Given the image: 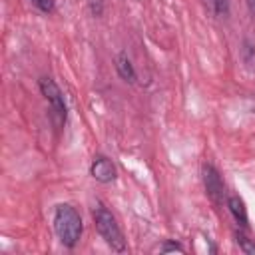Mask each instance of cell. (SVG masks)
<instances>
[{
	"label": "cell",
	"mask_w": 255,
	"mask_h": 255,
	"mask_svg": "<svg viewBox=\"0 0 255 255\" xmlns=\"http://www.w3.org/2000/svg\"><path fill=\"white\" fill-rule=\"evenodd\" d=\"M54 229L64 247L74 249L82 239V217L70 203H60L54 211Z\"/></svg>",
	"instance_id": "obj_1"
},
{
	"label": "cell",
	"mask_w": 255,
	"mask_h": 255,
	"mask_svg": "<svg viewBox=\"0 0 255 255\" xmlns=\"http://www.w3.org/2000/svg\"><path fill=\"white\" fill-rule=\"evenodd\" d=\"M92 215H94V221H96V229H98V233L104 237V241H106L114 251H118V253L126 251L124 233H122V229H120L116 217L110 213V209L104 207L102 203H98V205L94 207Z\"/></svg>",
	"instance_id": "obj_2"
},
{
	"label": "cell",
	"mask_w": 255,
	"mask_h": 255,
	"mask_svg": "<svg viewBox=\"0 0 255 255\" xmlns=\"http://www.w3.org/2000/svg\"><path fill=\"white\" fill-rule=\"evenodd\" d=\"M38 86H40L42 96H44L46 102L50 104L52 120L56 122V126H62V124L66 122V102H64V96H62L58 84H56L52 78H40Z\"/></svg>",
	"instance_id": "obj_3"
},
{
	"label": "cell",
	"mask_w": 255,
	"mask_h": 255,
	"mask_svg": "<svg viewBox=\"0 0 255 255\" xmlns=\"http://www.w3.org/2000/svg\"><path fill=\"white\" fill-rule=\"evenodd\" d=\"M201 173H203V185H205L207 197L215 205H221L223 203V197H225V187H223V181H221L219 171L215 169L213 163H203Z\"/></svg>",
	"instance_id": "obj_4"
},
{
	"label": "cell",
	"mask_w": 255,
	"mask_h": 255,
	"mask_svg": "<svg viewBox=\"0 0 255 255\" xmlns=\"http://www.w3.org/2000/svg\"><path fill=\"white\" fill-rule=\"evenodd\" d=\"M90 173L100 183H112L116 179V165H114V161L110 157L98 155L90 165Z\"/></svg>",
	"instance_id": "obj_5"
},
{
	"label": "cell",
	"mask_w": 255,
	"mask_h": 255,
	"mask_svg": "<svg viewBox=\"0 0 255 255\" xmlns=\"http://www.w3.org/2000/svg\"><path fill=\"white\" fill-rule=\"evenodd\" d=\"M227 209L231 211V215L239 227H247V209H245V203L239 195L227 197Z\"/></svg>",
	"instance_id": "obj_6"
},
{
	"label": "cell",
	"mask_w": 255,
	"mask_h": 255,
	"mask_svg": "<svg viewBox=\"0 0 255 255\" xmlns=\"http://www.w3.org/2000/svg\"><path fill=\"white\" fill-rule=\"evenodd\" d=\"M116 70H118V74H120V78L124 82H128V84H133L135 82V70H133V66H131V62H129V58H128L126 52L118 54V58H116Z\"/></svg>",
	"instance_id": "obj_7"
},
{
	"label": "cell",
	"mask_w": 255,
	"mask_h": 255,
	"mask_svg": "<svg viewBox=\"0 0 255 255\" xmlns=\"http://www.w3.org/2000/svg\"><path fill=\"white\" fill-rule=\"evenodd\" d=\"M235 239H237V245H239V249H241L243 253L255 255V241H253V239H249V237H247L245 233H241V231L235 233Z\"/></svg>",
	"instance_id": "obj_8"
},
{
	"label": "cell",
	"mask_w": 255,
	"mask_h": 255,
	"mask_svg": "<svg viewBox=\"0 0 255 255\" xmlns=\"http://www.w3.org/2000/svg\"><path fill=\"white\" fill-rule=\"evenodd\" d=\"M207 4H209V8L213 10L215 16L225 18L229 14V0H207Z\"/></svg>",
	"instance_id": "obj_9"
},
{
	"label": "cell",
	"mask_w": 255,
	"mask_h": 255,
	"mask_svg": "<svg viewBox=\"0 0 255 255\" xmlns=\"http://www.w3.org/2000/svg\"><path fill=\"white\" fill-rule=\"evenodd\" d=\"M243 58H245V62H247L249 66L255 64V46H253L249 40L243 42Z\"/></svg>",
	"instance_id": "obj_10"
},
{
	"label": "cell",
	"mask_w": 255,
	"mask_h": 255,
	"mask_svg": "<svg viewBox=\"0 0 255 255\" xmlns=\"http://www.w3.org/2000/svg\"><path fill=\"white\" fill-rule=\"evenodd\" d=\"M32 4H34L38 10H42L44 14L54 12V0H32Z\"/></svg>",
	"instance_id": "obj_11"
},
{
	"label": "cell",
	"mask_w": 255,
	"mask_h": 255,
	"mask_svg": "<svg viewBox=\"0 0 255 255\" xmlns=\"http://www.w3.org/2000/svg\"><path fill=\"white\" fill-rule=\"evenodd\" d=\"M161 253H169V251H183V247L179 245V243H173V241H165L163 245H161V249H159Z\"/></svg>",
	"instance_id": "obj_12"
},
{
	"label": "cell",
	"mask_w": 255,
	"mask_h": 255,
	"mask_svg": "<svg viewBox=\"0 0 255 255\" xmlns=\"http://www.w3.org/2000/svg\"><path fill=\"white\" fill-rule=\"evenodd\" d=\"M247 8H249L251 16H255V0H247Z\"/></svg>",
	"instance_id": "obj_13"
}]
</instances>
